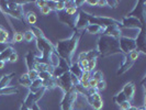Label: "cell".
<instances>
[{"label": "cell", "mask_w": 146, "mask_h": 110, "mask_svg": "<svg viewBox=\"0 0 146 110\" xmlns=\"http://www.w3.org/2000/svg\"><path fill=\"white\" fill-rule=\"evenodd\" d=\"M30 31L34 34L35 40H36V49H37V54L34 55L35 61L38 63H50L51 57L56 53L55 52V44H53L44 35L43 31L37 28V27H31Z\"/></svg>", "instance_id": "cell-1"}, {"label": "cell", "mask_w": 146, "mask_h": 110, "mask_svg": "<svg viewBox=\"0 0 146 110\" xmlns=\"http://www.w3.org/2000/svg\"><path fill=\"white\" fill-rule=\"evenodd\" d=\"M81 34H82L81 32L75 31L70 37L59 40L58 42L55 44V52L57 53V55L60 59L66 61V63L69 66L73 64V56L77 46H78V43L80 41Z\"/></svg>", "instance_id": "cell-2"}, {"label": "cell", "mask_w": 146, "mask_h": 110, "mask_svg": "<svg viewBox=\"0 0 146 110\" xmlns=\"http://www.w3.org/2000/svg\"><path fill=\"white\" fill-rule=\"evenodd\" d=\"M98 49L97 51L99 52V55L101 57H108L114 54L121 53L120 47H119V39L108 37V35H100L98 37Z\"/></svg>", "instance_id": "cell-3"}, {"label": "cell", "mask_w": 146, "mask_h": 110, "mask_svg": "<svg viewBox=\"0 0 146 110\" xmlns=\"http://www.w3.org/2000/svg\"><path fill=\"white\" fill-rule=\"evenodd\" d=\"M0 11L3 15H8L19 21H23L24 11L23 8L15 1H0Z\"/></svg>", "instance_id": "cell-4"}, {"label": "cell", "mask_w": 146, "mask_h": 110, "mask_svg": "<svg viewBox=\"0 0 146 110\" xmlns=\"http://www.w3.org/2000/svg\"><path fill=\"white\" fill-rule=\"evenodd\" d=\"M87 18L89 24H98V25H101L103 28H108L111 25H117L120 28V25H121L120 21H117L115 19H112V18H108V17H99V15L88 13Z\"/></svg>", "instance_id": "cell-5"}, {"label": "cell", "mask_w": 146, "mask_h": 110, "mask_svg": "<svg viewBox=\"0 0 146 110\" xmlns=\"http://www.w3.org/2000/svg\"><path fill=\"white\" fill-rule=\"evenodd\" d=\"M78 97V93L75 88H72L69 91L64 93V97L62 99V110H74V103Z\"/></svg>", "instance_id": "cell-6"}, {"label": "cell", "mask_w": 146, "mask_h": 110, "mask_svg": "<svg viewBox=\"0 0 146 110\" xmlns=\"http://www.w3.org/2000/svg\"><path fill=\"white\" fill-rule=\"evenodd\" d=\"M145 3L146 2L144 0H139L135 7L133 8V10L130 13H127V17L136 18L143 25H145Z\"/></svg>", "instance_id": "cell-7"}, {"label": "cell", "mask_w": 146, "mask_h": 110, "mask_svg": "<svg viewBox=\"0 0 146 110\" xmlns=\"http://www.w3.org/2000/svg\"><path fill=\"white\" fill-rule=\"evenodd\" d=\"M119 47L121 53H124L125 55H127L130 52L135 51L136 50V44H135V40L132 37H122L119 39Z\"/></svg>", "instance_id": "cell-8"}, {"label": "cell", "mask_w": 146, "mask_h": 110, "mask_svg": "<svg viewBox=\"0 0 146 110\" xmlns=\"http://www.w3.org/2000/svg\"><path fill=\"white\" fill-rule=\"evenodd\" d=\"M45 91H46V89L44 87H42L41 89H38L37 91H35V93H32V91H30L29 94H28V96H27V98H25V100H24V103H23V105L28 108V109H32L33 108V106L35 105V103L43 97V95L45 94Z\"/></svg>", "instance_id": "cell-9"}, {"label": "cell", "mask_w": 146, "mask_h": 110, "mask_svg": "<svg viewBox=\"0 0 146 110\" xmlns=\"http://www.w3.org/2000/svg\"><path fill=\"white\" fill-rule=\"evenodd\" d=\"M56 83H57V87L60 88L64 93H67L72 88H74L72 74L69 73V72L63 74L62 76H59L58 78H56Z\"/></svg>", "instance_id": "cell-10"}, {"label": "cell", "mask_w": 146, "mask_h": 110, "mask_svg": "<svg viewBox=\"0 0 146 110\" xmlns=\"http://www.w3.org/2000/svg\"><path fill=\"white\" fill-rule=\"evenodd\" d=\"M121 28H129V29L141 30L142 28H145V25H143V24L139 22V20H137L136 18L125 15L124 18L122 19V21H121L120 29H121Z\"/></svg>", "instance_id": "cell-11"}, {"label": "cell", "mask_w": 146, "mask_h": 110, "mask_svg": "<svg viewBox=\"0 0 146 110\" xmlns=\"http://www.w3.org/2000/svg\"><path fill=\"white\" fill-rule=\"evenodd\" d=\"M135 40V44H136V50L142 53V54H146V35H145V28H142L137 37L134 39Z\"/></svg>", "instance_id": "cell-12"}, {"label": "cell", "mask_w": 146, "mask_h": 110, "mask_svg": "<svg viewBox=\"0 0 146 110\" xmlns=\"http://www.w3.org/2000/svg\"><path fill=\"white\" fill-rule=\"evenodd\" d=\"M88 12L84 11V10H79L78 11V19H77V23H76V27H75V31L77 32H81L85 31L86 27L88 24V18H87Z\"/></svg>", "instance_id": "cell-13"}, {"label": "cell", "mask_w": 146, "mask_h": 110, "mask_svg": "<svg viewBox=\"0 0 146 110\" xmlns=\"http://www.w3.org/2000/svg\"><path fill=\"white\" fill-rule=\"evenodd\" d=\"M77 19H78V13L76 15H68L65 13V11H60L58 12V20L63 23L67 24L69 28L75 30L76 23H77Z\"/></svg>", "instance_id": "cell-14"}, {"label": "cell", "mask_w": 146, "mask_h": 110, "mask_svg": "<svg viewBox=\"0 0 146 110\" xmlns=\"http://www.w3.org/2000/svg\"><path fill=\"white\" fill-rule=\"evenodd\" d=\"M69 67H70V66L66 63V61H64L63 59L59 57V63H58V65H57V67L54 68V71H53V76H54L55 78H58L59 76H62L63 74L69 72Z\"/></svg>", "instance_id": "cell-15"}, {"label": "cell", "mask_w": 146, "mask_h": 110, "mask_svg": "<svg viewBox=\"0 0 146 110\" xmlns=\"http://www.w3.org/2000/svg\"><path fill=\"white\" fill-rule=\"evenodd\" d=\"M122 94L124 95L125 99L127 100V101H132L133 100V98H134V94H135V85H134V83H126L123 88H122Z\"/></svg>", "instance_id": "cell-16"}, {"label": "cell", "mask_w": 146, "mask_h": 110, "mask_svg": "<svg viewBox=\"0 0 146 110\" xmlns=\"http://www.w3.org/2000/svg\"><path fill=\"white\" fill-rule=\"evenodd\" d=\"M103 35H108V37H114V39H120L122 37V32L117 25H111V27H108L104 29Z\"/></svg>", "instance_id": "cell-17"}, {"label": "cell", "mask_w": 146, "mask_h": 110, "mask_svg": "<svg viewBox=\"0 0 146 110\" xmlns=\"http://www.w3.org/2000/svg\"><path fill=\"white\" fill-rule=\"evenodd\" d=\"M134 65V63L131 62L130 59H127V56L125 55L124 59H122V62H121V64H120V67H119V69H117V75H123L124 73H126L129 69H131L132 66Z\"/></svg>", "instance_id": "cell-18"}, {"label": "cell", "mask_w": 146, "mask_h": 110, "mask_svg": "<svg viewBox=\"0 0 146 110\" xmlns=\"http://www.w3.org/2000/svg\"><path fill=\"white\" fill-rule=\"evenodd\" d=\"M104 29L106 28H103L101 25H98V24H88L85 31L87 33H90V34H100V35H102L103 32H104Z\"/></svg>", "instance_id": "cell-19"}, {"label": "cell", "mask_w": 146, "mask_h": 110, "mask_svg": "<svg viewBox=\"0 0 146 110\" xmlns=\"http://www.w3.org/2000/svg\"><path fill=\"white\" fill-rule=\"evenodd\" d=\"M35 57H34V54L32 53V51H28L27 55H25V64L28 66V69L29 71H32L34 69V66H35Z\"/></svg>", "instance_id": "cell-20"}, {"label": "cell", "mask_w": 146, "mask_h": 110, "mask_svg": "<svg viewBox=\"0 0 146 110\" xmlns=\"http://www.w3.org/2000/svg\"><path fill=\"white\" fill-rule=\"evenodd\" d=\"M69 73L72 74L73 76H75L76 78H78V81H79L81 74H82V71H81V68L78 65V63H73L70 65V67H69Z\"/></svg>", "instance_id": "cell-21"}, {"label": "cell", "mask_w": 146, "mask_h": 110, "mask_svg": "<svg viewBox=\"0 0 146 110\" xmlns=\"http://www.w3.org/2000/svg\"><path fill=\"white\" fill-rule=\"evenodd\" d=\"M15 75V73H10V74H8V75H3V76L1 77V79H0V89H2V88H5V87H8L9 84H10V81L13 78Z\"/></svg>", "instance_id": "cell-22"}, {"label": "cell", "mask_w": 146, "mask_h": 110, "mask_svg": "<svg viewBox=\"0 0 146 110\" xmlns=\"http://www.w3.org/2000/svg\"><path fill=\"white\" fill-rule=\"evenodd\" d=\"M19 94V89L17 87H11V86H8L2 89H0V96L5 95V96H10V95H17Z\"/></svg>", "instance_id": "cell-23"}, {"label": "cell", "mask_w": 146, "mask_h": 110, "mask_svg": "<svg viewBox=\"0 0 146 110\" xmlns=\"http://www.w3.org/2000/svg\"><path fill=\"white\" fill-rule=\"evenodd\" d=\"M24 18H25L27 22L29 23L31 27H34V25H35V23H36V21H37L36 15H35V12H33V11H29V12H27L25 15H24Z\"/></svg>", "instance_id": "cell-24"}, {"label": "cell", "mask_w": 146, "mask_h": 110, "mask_svg": "<svg viewBox=\"0 0 146 110\" xmlns=\"http://www.w3.org/2000/svg\"><path fill=\"white\" fill-rule=\"evenodd\" d=\"M43 81V87L46 89V90H52L54 88L57 87V83H56V78L53 77L48 81Z\"/></svg>", "instance_id": "cell-25"}, {"label": "cell", "mask_w": 146, "mask_h": 110, "mask_svg": "<svg viewBox=\"0 0 146 110\" xmlns=\"http://www.w3.org/2000/svg\"><path fill=\"white\" fill-rule=\"evenodd\" d=\"M13 52H15V50H13V47H12L11 45H10V46H8L5 51H2L1 53H0V59H1L2 62H6V61H8L9 56H10V55H11Z\"/></svg>", "instance_id": "cell-26"}, {"label": "cell", "mask_w": 146, "mask_h": 110, "mask_svg": "<svg viewBox=\"0 0 146 110\" xmlns=\"http://www.w3.org/2000/svg\"><path fill=\"white\" fill-rule=\"evenodd\" d=\"M43 87V81H41L40 78H37L35 81H32V84H31V86H30V91H32V93H35L37 91L38 89H41V88Z\"/></svg>", "instance_id": "cell-27"}, {"label": "cell", "mask_w": 146, "mask_h": 110, "mask_svg": "<svg viewBox=\"0 0 146 110\" xmlns=\"http://www.w3.org/2000/svg\"><path fill=\"white\" fill-rule=\"evenodd\" d=\"M9 43V32L3 28H0V44Z\"/></svg>", "instance_id": "cell-28"}, {"label": "cell", "mask_w": 146, "mask_h": 110, "mask_svg": "<svg viewBox=\"0 0 146 110\" xmlns=\"http://www.w3.org/2000/svg\"><path fill=\"white\" fill-rule=\"evenodd\" d=\"M98 57H100L99 52L97 50H90V51L86 52V59L87 61H92V59H97Z\"/></svg>", "instance_id": "cell-29"}, {"label": "cell", "mask_w": 146, "mask_h": 110, "mask_svg": "<svg viewBox=\"0 0 146 110\" xmlns=\"http://www.w3.org/2000/svg\"><path fill=\"white\" fill-rule=\"evenodd\" d=\"M139 55H141V53H139L137 50H135V51H132V52H130L126 56H127V59H130L131 62H133V63H135L137 59H139Z\"/></svg>", "instance_id": "cell-30"}, {"label": "cell", "mask_w": 146, "mask_h": 110, "mask_svg": "<svg viewBox=\"0 0 146 110\" xmlns=\"http://www.w3.org/2000/svg\"><path fill=\"white\" fill-rule=\"evenodd\" d=\"M23 40H24L25 42L30 43V42H32L33 40H35V37H34V34H33L30 30H28V31H25V32L23 33Z\"/></svg>", "instance_id": "cell-31"}, {"label": "cell", "mask_w": 146, "mask_h": 110, "mask_svg": "<svg viewBox=\"0 0 146 110\" xmlns=\"http://www.w3.org/2000/svg\"><path fill=\"white\" fill-rule=\"evenodd\" d=\"M53 77H54L53 74L50 73V72H40L38 73V78L41 81H48V79H51Z\"/></svg>", "instance_id": "cell-32"}, {"label": "cell", "mask_w": 146, "mask_h": 110, "mask_svg": "<svg viewBox=\"0 0 146 110\" xmlns=\"http://www.w3.org/2000/svg\"><path fill=\"white\" fill-rule=\"evenodd\" d=\"M22 41H23V33L22 32H15L12 43H21Z\"/></svg>", "instance_id": "cell-33"}, {"label": "cell", "mask_w": 146, "mask_h": 110, "mask_svg": "<svg viewBox=\"0 0 146 110\" xmlns=\"http://www.w3.org/2000/svg\"><path fill=\"white\" fill-rule=\"evenodd\" d=\"M65 10V1H55V9L54 11L60 12Z\"/></svg>", "instance_id": "cell-34"}, {"label": "cell", "mask_w": 146, "mask_h": 110, "mask_svg": "<svg viewBox=\"0 0 146 110\" xmlns=\"http://www.w3.org/2000/svg\"><path fill=\"white\" fill-rule=\"evenodd\" d=\"M91 78L95 79L96 81H103V73L101 71H96L94 75H91Z\"/></svg>", "instance_id": "cell-35"}, {"label": "cell", "mask_w": 146, "mask_h": 110, "mask_svg": "<svg viewBox=\"0 0 146 110\" xmlns=\"http://www.w3.org/2000/svg\"><path fill=\"white\" fill-rule=\"evenodd\" d=\"M91 78V72H82L80 78H79V83H82V81H88Z\"/></svg>", "instance_id": "cell-36"}, {"label": "cell", "mask_w": 146, "mask_h": 110, "mask_svg": "<svg viewBox=\"0 0 146 110\" xmlns=\"http://www.w3.org/2000/svg\"><path fill=\"white\" fill-rule=\"evenodd\" d=\"M28 76H29L30 81H35L38 78V73H37L35 69H32V71H28Z\"/></svg>", "instance_id": "cell-37"}, {"label": "cell", "mask_w": 146, "mask_h": 110, "mask_svg": "<svg viewBox=\"0 0 146 110\" xmlns=\"http://www.w3.org/2000/svg\"><path fill=\"white\" fill-rule=\"evenodd\" d=\"M106 87H107V83H106V81L103 79V81H98V83H97V87H96V89H97V91H99V93H100V91L104 90Z\"/></svg>", "instance_id": "cell-38"}, {"label": "cell", "mask_w": 146, "mask_h": 110, "mask_svg": "<svg viewBox=\"0 0 146 110\" xmlns=\"http://www.w3.org/2000/svg\"><path fill=\"white\" fill-rule=\"evenodd\" d=\"M64 11L68 15H76L78 13V8H68V9H65Z\"/></svg>", "instance_id": "cell-39"}, {"label": "cell", "mask_w": 146, "mask_h": 110, "mask_svg": "<svg viewBox=\"0 0 146 110\" xmlns=\"http://www.w3.org/2000/svg\"><path fill=\"white\" fill-rule=\"evenodd\" d=\"M18 59H19V55H18V53L17 52H13L10 56H9V59H8V62H10V63H17L18 62Z\"/></svg>", "instance_id": "cell-40"}, {"label": "cell", "mask_w": 146, "mask_h": 110, "mask_svg": "<svg viewBox=\"0 0 146 110\" xmlns=\"http://www.w3.org/2000/svg\"><path fill=\"white\" fill-rule=\"evenodd\" d=\"M40 12H41V15H42L46 17V15H48L50 13H51L52 10L50 9V7L46 5L45 7H43V8H41V9H40Z\"/></svg>", "instance_id": "cell-41"}, {"label": "cell", "mask_w": 146, "mask_h": 110, "mask_svg": "<svg viewBox=\"0 0 146 110\" xmlns=\"http://www.w3.org/2000/svg\"><path fill=\"white\" fill-rule=\"evenodd\" d=\"M19 84H20L21 86H23V87L30 88L31 84H32V81H30V79H22V78H19Z\"/></svg>", "instance_id": "cell-42"}, {"label": "cell", "mask_w": 146, "mask_h": 110, "mask_svg": "<svg viewBox=\"0 0 146 110\" xmlns=\"http://www.w3.org/2000/svg\"><path fill=\"white\" fill-rule=\"evenodd\" d=\"M131 106V101H123L119 105V108H120V110H127Z\"/></svg>", "instance_id": "cell-43"}, {"label": "cell", "mask_w": 146, "mask_h": 110, "mask_svg": "<svg viewBox=\"0 0 146 110\" xmlns=\"http://www.w3.org/2000/svg\"><path fill=\"white\" fill-rule=\"evenodd\" d=\"M96 65H97V59H92V61H88V69L90 72H92L96 68Z\"/></svg>", "instance_id": "cell-44"}, {"label": "cell", "mask_w": 146, "mask_h": 110, "mask_svg": "<svg viewBox=\"0 0 146 110\" xmlns=\"http://www.w3.org/2000/svg\"><path fill=\"white\" fill-rule=\"evenodd\" d=\"M117 1H114V0H107V7H110L112 9H115L117 7Z\"/></svg>", "instance_id": "cell-45"}, {"label": "cell", "mask_w": 146, "mask_h": 110, "mask_svg": "<svg viewBox=\"0 0 146 110\" xmlns=\"http://www.w3.org/2000/svg\"><path fill=\"white\" fill-rule=\"evenodd\" d=\"M68 8H77L76 7V3H75V0L65 1V9H68Z\"/></svg>", "instance_id": "cell-46"}, {"label": "cell", "mask_w": 146, "mask_h": 110, "mask_svg": "<svg viewBox=\"0 0 146 110\" xmlns=\"http://www.w3.org/2000/svg\"><path fill=\"white\" fill-rule=\"evenodd\" d=\"M35 3H36L37 7H38L40 9H41V8L45 7V6L47 5V1H46V0H41V1L38 0V1H35Z\"/></svg>", "instance_id": "cell-47"}, {"label": "cell", "mask_w": 146, "mask_h": 110, "mask_svg": "<svg viewBox=\"0 0 146 110\" xmlns=\"http://www.w3.org/2000/svg\"><path fill=\"white\" fill-rule=\"evenodd\" d=\"M97 7H107V0H97Z\"/></svg>", "instance_id": "cell-48"}, {"label": "cell", "mask_w": 146, "mask_h": 110, "mask_svg": "<svg viewBox=\"0 0 146 110\" xmlns=\"http://www.w3.org/2000/svg\"><path fill=\"white\" fill-rule=\"evenodd\" d=\"M97 83H98V81H96L95 79L90 78V79H89V88H96L97 87Z\"/></svg>", "instance_id": "cell-49"}, {"label": "cell", "mask_w": 146, "mask_h": 110, "mask_svg": "<svg viewBox=\"0 0 146 110\" xmlns=\"http://www.w3.org/2000/svg\"><path fill=\"white\" fill-rule=\"evenodd\" d=\"M85 3L90 5V6H96V7H97V0H85Z\"/></svg>", "instance_id": "cell-50"}, {"label": "cell", "mask_w": 146, "mask_h": 110, "mask_svg": "<svg viewBox=\"0 0 146 110\" xmlns=\"http://www.w3.org/2000/svg\"><path fill=\"white\" fill-rule=\"evenodd\" d=\"M8 46H10V45H9V43H1V44H0V53H1L2 51H5Z\"/></svg>", "instance_id": "cell-51"}, {"label": "cell", "mask_w": 146, "mask_h": 110, "mask_svg": "<svg viewBox=\"0 0 146 110\" xmlns=\"http://www.w3.org/2000/svg\"><path fill=\"white\" fill-rule=\"evenodd\" d=\"M82 59H86V52H81L78 55V62H80Z\"/></svg>", "instance_id": "cell-52"}, {"label": "cell", "mask_w": 146, "mask_h": 110, "mask_svg": "<svg viewBox=\"0 0 146 110\" xmlns=\"http://www.w3.org/2000/svg\"><path fill=\"white\" fill-rule=\"evenodd\" d=\"M75 3H76V7L79 8V7H81L82 5H85V0H84V1H79V0H75Z\"/></svg>", "instance_id": "cell-53"}, {"label": "cell", "mask_w": 146, "mask_h": 110, "mask_svg": "<svg viewBox=\"0 0 146 110\" xmlns=\"http://www.w3.org/2000/svg\"><path fill=\"white\" fill-rule=\"evenodd\" d=\"M20 78H22V79H29V76H28V73L22 74L21 76H20Z\"/></svg>", "instance_id": "cell-54"}, {"label": "cell", "mask_w": 146, "mask_h": 110, "mask_svg": "<svg viewBox=\"0 0 146 110\" xmlns=\"http://www.w3.org/2000/svg\"><path fill=\"white\" fill-rule=\"evenodd\" d=\"M5 66H6V62L0 61V69H3V68H5Z\"/></svg>", "instance_id": "cell-55"}, {"label": "cell", "mask_w": 146, "mask_h": 110, "mask_svg": "<svg viewBox=\"0 0 146 110\" xmlns=\"http://www.w3.org/2000/svg\"><path fill=\"white\" fill-rule=\"evenodd\" d=\"M31 110H40V108H38V106H37V103H35L34 106H33V108Z\"/></svg>", "instance_id": "cell-56"}, {"label": "cell", "mask_w": 146, "mask_h": 110, "mask_svg": "<svg viewBox=\"0 0 146 110\" xmlns=\"http://www.w3.org/2000/svg\"><path fill=\"white\" fill-rule=\"evenodd\" d=\"M20 110H30V109H28V108H27V107H25V106H24V105L22 103L21 107H20Z\"/></svg>", "instance_id": "cell-57"}, {"label": "cell", "mask_w": 146, "mask_h": 110, "mask_svg": "<svg viewBox=\"0 0 146 110\" xmlns=\"http://www.w3.org/2000/svg\"><path fill=\"white\" fill-rule=\"evenodd\" d=\"M127 110H137V107H135V106H131Z\"/></svg>", "instance_id": "cell-58"}, {"label": "cell", "mask_w": 146, "mask_h": 110, "mask_svg": "<svg viewBox=\"0 0 146 110\" xmlns=\"http://www.w3.org/2000/svg\"><path fill=\"white\" fill-rule=\"evenodd\" d=\"M137 110H145V107L143 106V107H141V108H137Z\"/></svg>", "instance_id": "cell-59"}]
</instances>
